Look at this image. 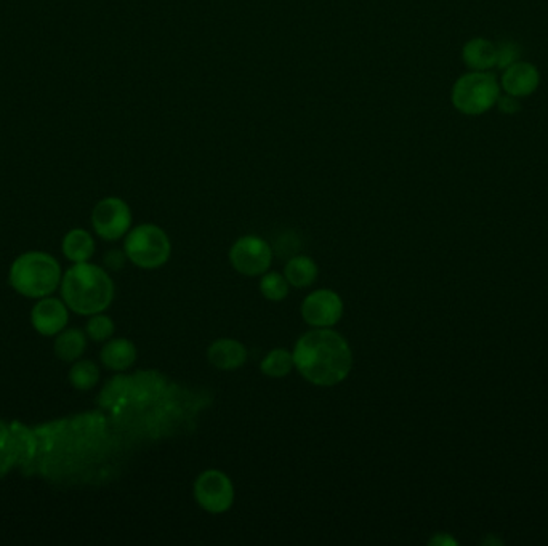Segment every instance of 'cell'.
I'll use <instances>...</instances> for the list:
<instances>
[{
    "label": "cell",
    "instance_id": "2",
    "mask_svg": "<svg viewBox=\"0 0 548 546\" xmlns=\"http://www.w3.org/2000/svg\"><path fill=\"white\" fill-rule=\"evenodd\" d=\"M62 302L81 316L103 312L114 298V283L108 273L89 262L76 263L62 281Z\"/></svg>",
    "mask_w": 548,
    "mask_h": 546
},
{
    "label": "cell",
    "instance_id": "1",
    "mask_svg": "<svg viewBox=\"0 0 548 546\" xmlns=\"http://www.w3.org/2000/svg\"><path fill=\"white\" fill-rule=\"evenodd\" d=\"M295 369L316 387H335L347 378L353 354L347 340L332 329H312L293 348Z\"/></svg>",
    "mask_w": 548,
    "mask_h": 546
},
{
    "label": "cell",
    "instance_id": "23",
    "mask_svg": "<svg viewBox=\"0 0 548 546\" xmlns=\"http://www.w3.org/2000/svg\"><path fill=\"white\" fill-rule=\"evenodd\" d=\"M520 60V47L514 42H502L497 45V60L495 68L505 71Z\"/></svg>",
    "mask_w": 548,
    "mask_h": 546
},
{
    "label": "cell",
    "instance_id": "6",
    "mask_svg": "<svg viewBox=\"0 0 548 546\" xmlns=\"http://www.w3.org/2000/svg\"><path fill=\"white\" fill-rule=\"evenodd\" d=\"M195 498L202 510L212 514L228 512L235 502V487L218 470H207L196 479Z\"/></svg>",
    "mask_w": 548,
    "mask_h": 546
},
{
    "label": "cell",
    "instance_id": "12",
    "mask_svg": "<svg viewBox=\"0 0 548 546\" xmlns=\"http://www.w3.org/2000/svg\"><path fill=\"white\" fill-rule=\"evenodd\" d=\"M207 358L218 370H236L247 360L245 346L233 339H220L208 346Z\"/></svg>",
    "mask_w": 548,
    "mask_h": 546
},
{
    "label": "cell",
    "instance_id": "14",
    "mask_svg": "<svg viewBox=\"0 0 548 546\" xmlns=\"http://www.w3.org/2000/svg\"><path fill=\"white\" fill-rule=\"evenodd\" d=\"M137 360V348L130 340L116 339L108 341L101 350V362L110 370H127Z\"/></svg>",
    "mask_w": 548,
    "mask_h": 546
},
{
    "label": "cell",
    "instance_id": "18",
    "mask_svg": "<svg viewBox=\"0 0 548 546\" xmlns=\"http://www.w3.org/2000/svg\"><path fill=\"white\" fill-rule=\"evenodd\" d=\"M293 367H295L293 353L278 348L264 356V359L260 364V370L271 378H283L285 375L291 374Z\"/></svg>",
    "mask_w": 548,
    "mask_h": 546
},
{
    "label": "cell",
    "instance_id": "4",
    "mask_svg": "<svg viewBox=\"0 0 548 546\" xmlns=\"http://www.w3.org/2000/svg\"><path fill=\"white\" fill-rule=\"evenodd\" d=\"M500 97L497 79L489 71H472L452 89V104L466 116H479L495 106Z\"/></svg>",
    "mask_w": 548,
    "mask_h": 546
},
{
    "label": "cell",
    "instance_id": "13",
    "mask_svg": "<svg viewBox=\"0 0 548 546\" xmlns=\"http://www.w3.org/2000/svg\"><path fill=\"white\" fill-rule=\"evenodd\" d=\"M462 58L472 71H491L495 68L497 45L481 37L472 39L464 45Z\"/></svg>",
    "mask_w": 548,
    "mask_h": 546
},
{
    "label": "cell",
    "instance_id": "8",
    "mask_svg": "<svg viewBox=\"0 0 548 546\" xmlns=\"http://www.w3.org/2000/svg\"><path fill=\"white\" fill-rule=\"evenodd\" d=\"M91 225L104 241H118L132 226V212L122 199L106 197L93 208Z\"/></svg>",
    "mask_w": 548,
    "mask_h": 546
},
{
    "label": "cell",
    "instance_id": "24",
    "mask_svg": "<svg viewBox=\"0 0 548 546\" xmlns=\"http://www.w3.org/2000/svg\"><path fill=\"white\" fill-rule=\"evenodd\" d=\"M497 106H499L500 112L508 114V116H514L516 112L520 111L521 104L518 101V98L512 97V95H505V97H499L497 100Z\"/></svg>",
    "mask_w": 548,
    "mask_h": 546
},
{
    "label": "cell",
    "instance_id": "19",
    "mask_svg": "<svg viewBox=\"0 0 548 546\" xmlns=\"http://www.w3.org/2000/svg\"><path fill=\"white\" fill-rule=\"evenodd\" d=\"M100 380V369L91 360H79L71 367L70 383L79 391H89Z\"/></svg>",
    "mask_w": 548,
    "mask_h": 546
},
{
    "label": "cell",
    "instance_id": "25",
    "mask_svg": "<svg viewBox=\"0 0 548 546\" xmlns=\"http://www.w3.org/2000/svg\"><path fill=\"white\" fill-rule=\"evenodd\" d=\"M125 252H120V250H110L108 252V255L104 256V263L108 268H111V270H120L125 263Z\"/></svg>",
    "mask_w": 548,
    "mask_h": 546
},
{
    "label": "cell",
    "instance_id": "3",
    "mask_svg": "<svg viewBox=\"0 0 548 546\" xmlns=\"http://www.w3.org/2000/svg\"><path fill=\"white\" fill-rule=\"evenodd\" d=\"M62 283V268L53 256L43 252H29L18 256L10 270V283L20 295L49 297Z\"/></svg>",
    "mask_w": 548,
    "mask_h": 546
},
{
    "label": "cell",
    "instance_id": "21",
    "mask_svg": "<svg viewBox=\"0 0 548 546\" xmlns=\"http://www.w3.org/2000/svg\"><path fill=\"white\" fill-rule=\"evenodd\" d=\"M260 291L264 297L270 302H281L289 295V283L283 274L279 273H270L264 274L260 281Z\"/></svg>",
    "mask_w": 548,
    "mask_h": 546
},
{
    "label": "cell",
    "instance_id": "11",
    "mask_svg": "<svg viewBox=\"0 0 548 546\" xmlns=\"http://www.w3.org/2000/svg\"><path fill=\"white\" fill-rule=\"evenodd\" d=\"M541 82V74L531 62H516L502 74V89L514 98L533 95Z\"/></svg>",
    "mask_w": 548,
    "mask_h": 546
},
{
    "label": "cell",
    "instance_id": "10",
    "mask_svg": "<svg viewBox=\"0 0 548 546\" xmlns=\"http://www.w3.org/2000/svg\"><path fill=\"white\" fill-rule=\"evenodd\" d=\"M31 322L43 337L56 335L68 324V306L56 298H43L33 308Z\"/></svg>",
    "mask_w": 548,
    "mask_h": 546
},
{
    "label": "cell",
    "instance_id": "26",
    "mask_svg": "<svg viewBox=\"0 0 548 546\" xmlns=\"http://www.w3.org/2000/svg\"><path fill=\"white\" fill-rule=\"evenodd\" d=\"M430 545H439V546H449V545H457V540L452 539L449 533H437L433 539L430 540Z\"/></svg>",
    "mask_w": 548,
    "mask_h": 546
},
{
    "label": "cell",
    "instance_id": "7",
    "mask_svg": "<svg viewBox=\"0 0 548 546\" xmlns=\"http://www.w3.org/2000/svg\"><path fill=\"white\" fill-rule=\"evenodd\" d=\"M229 262L244 276L264 274L273 262V250L258 235H244L229 250Z\"/></svg>",
    "mask_w": 548,
    "mask_h": 546
},
{
    "label": "cell",
    "instance_id": "17",
    "mask_svg": "<svg viewBox=\"0 0 548 546\" xmlns=\"http://www.w3.org/2000/svg\"><path fill=\"white\" fill-rule=\"evenodd\" d=\"M87 348V337L79 329L62 330L55 340V354L64 362H74L82 356Z\"/></svg>",
    "mask_w": 548,
    "mask_h": 546
},
{
    "label": "cell",
    "instance_id": "9",
    "mask_svg": "<svg viewBox=\"0 0 548 546\" xmlns=\"http://www.w3.org/2000/svg\"><path fill=\"white\" fill-rule=\"evenodd\" d=\"M343 314V302L329 289L312 292L303 300L302 316L308 325L314 329H326L337 324Z\"/></svg>",
    "mask_w": 548,
    "mask_h": 546
},
{
    "label": "cell",
    "instance_id": "5",
    "mask_svg": "<svg viewBox=\"0 0 548 546\" xmlns=\"http://www.w3.org/2000/svg\"><path fill=\"white\" fill-rule=\"evenodd\" d=\"M127 258L143 270H156L170 258L172 245L168 235L156 225H139L125 239Z\"/></svg>",
    "mask_w": 548,
    "mask_h": 546
},
{
    "label": "cell",
    "instance_id": "22",
    "mask_svg": "<svg viewBox=\"0 0 548 546\" xmlns=\"http://www.w3.org/2000/svg\"><path fill=\"white\" fill-rule=\"evenodd\" d=\"M114 333V322L111 318L104 316L101 312L91 314V318L87 322V335L93 341H106L110 340Z\"/></svg>",
    "mask_w": 548,
    "mask_h": 546
},
{
    "label": "cell",
    "instance_id": "16",
    "mask_svg": "<svg viewBox=\"0 0 548 546\" xmlns=\"http://www.w3.org/2000/svg\"><path fill=\"white\" fill-rule=\"evenodd\" d=\"M284 276L289 285H293L297 289H305L316 281L318 266L310 256H293L289 260V263L285 264Z\"/></svg>",
    "mask_w": 548,
    "mask_h": 546
},
{
    "label": "cell",
    "instance_id": "15",
    "mask_svg": "<svg viewBox=\"0 0 548 546\" xmlns=\"http://www.w3.org/2000/svg\"><path fill=\"white\" fill-rule=\"evenodd\" d=\"M62 254L72 263L89 262L95 254V241L85 229H72L62 239Z\"/></svg>",
    "mask_w": 548,
    "mask_h": 546
},
{
    "label": "cell",
    "instance_id": "20",
    "mask_svg": "<svg viewBox=\"0 0 548 546\" xmlns=\"http://www.w3.org/2000/svg\"><path fill=\"white\" fill-rule=\"evenodd\" d=\"M164 388V378L154 372H143L130 381V393L139 399H151Z\"/></svg>",
    "mask_w": 548,
    "mask_h": 546
}]
</instances>
